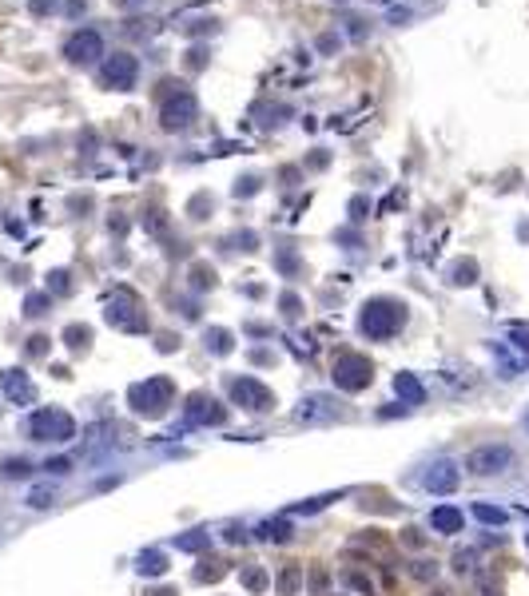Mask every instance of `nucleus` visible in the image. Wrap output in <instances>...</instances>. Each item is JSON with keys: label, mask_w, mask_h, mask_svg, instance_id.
Segmentation results:
<instances>
[{"label": "nucleus", "mask_w": 529, "mask_h": 596, "mask_svg": "<svg viewBox=\"0 0 529 596\" xmlns=\"http://www.w3.org/2000/svg\"><path fill=\"white\" fill-rule=\"evenodd\" d=\"M191 111H195V104H191V96H184V104L175 99L172 108L163 111V120H167V127H175V123H187V116H191Z\"/></svg>", "instance_id": "nucleus-17"}, {"label": "nucleus", "mask_w": 529, "mask_h": 596, "mask_svg": "<svg viewBox=\"0 0 529 596\" xmlns=\"http://www.w3.org/2000/svg\"><path fill=\"white\" fill-rule=\"evenodd\" d=\"M136 569L144 572V576H163V572H167V560H163V553H144Z\"/></svg>", "instance_id": "nucleus-16"}, {"label": "nucleus", "mask_w": 529, "mask_h": 596, "mask_svg": "<svg viewBox=\"0 0 529 596\" xmlns=\"http://www.w3.org/2000/svg\"><path fill=\"white\" fill-rule=\"evenodd\" d=\"M394 389H398V398L406 406H422L426 402V389H422V382L414 374H398L394 377Z\"/></svg>", "instance_id": "nucleus-12"}, {"label": "nucleus", "mask_w": 529, "mask_h": 596, "mask_svg": "<svg viewBox=\"0 0 529 596\" xmlns=\"http://www.w3.org/2000/svg\"><path fill=\"white\" fill-rule=\"evenodd\" d=\"M298 576H303V572H298V569H287V572H283V596H291V592H295Z\"/></svg>", "instance_id": "nucleus-27"}, {"label": "nucleus", "mask_w": 529, "mask_h": 596, "mask_svg": "<svg viewBox=\"0 0 529 596\" xmlns=\"http://www.w3.org/2000/svg\"><path fill=\"white\" fill-rule=\"evenodd\" d=\"M370 377H374V366H370V358H362V354H343V358L334 362V382H338V389L358 394V389L370 386Z\"/></svg>", "instance_id": "nucleus-5"}, {"label": "nucleus", "mask_w": 529, "mask_h": 596, "mask_svg": "<svg viewBox=\"0 0 529 596\" xmlns=\"http://www.w3.org/2000/svg\"><path fill=\"white\" fill-rule=\"evenodd\" d=\"M0 386H4V398L13 406H32L36 402V386H32V377L25 370H8V374H0Z\"/></svg>", "instance_id": "nucleus-7"}, {"label": "nucleus", "mask_w": 529, "mask_h": 596, "mask_svg": "<svg viewBox=\"0 0 529 596\" xmlns=\"http://www.w3.org/2000/svg\"><path fill=\"white\" fill-rule=\"evenodd\" d=\"M172 394L175 386L167 382V377H148V382H139V386H132V406H136V414H148V417H160L167 406H172Z\"/></svg>", "instance_id": "nucleus-2"}, {"label": "nucleus", "mask_w": 529, "mask_h": 596, "mask_svg": "<svg viewBox=\"0 0 529 596\" xmlns=\"http://www.w3.org/2000/svg\"><path fill=\"white\" fill-rule=\"evenodd\" d=\"M223 536H227L231 545H239V541H247V533H243V529H239V525H227V529H223Z\"/></svg>", "instance_id": "nucleus-29"}, {"label": "nucleus", "mask_w": 529, "mask_h": 596, "mask_svg": "<svg viewBox=\"0 0 529 596\" xmlns=\"http://www.w3.org/2000/svg\"><path fill=\"white\" fill-rule=\"evenodd\" d=\"M227 389H231V398L243 406V410H255V414H263V410L275 406V394L263 386V382H255V377H231Z\"/></svg>", "instance_id": "nucleus-6"}, {"label": "nucleus", "mask_w": 529, "mask_h": 596, "mask_svg": "<svg viewBox=\"0 0 529 596\" xmlns=\"http://www.w3.org/2000/svg\"><path fill=\"white\" fill-rule=\"evenodd\" d=\"M474 517H478L481 525H505L509 521V513L497 509V505H474Z\"/></svg>", "instance_id": "nucleus-19"}, {"label": "nucleus", "mask_w": 529, "mask_h": 596, "mask_svg": "<svg viewBox=\"0 0 529 596\" xmlns=\"http://www.w3.org/2000/svg\"><path fill=\"white\" fill-rule=\"evenodd\" d=\"M514 338H517V346L529 354V330H525V326H514Z\"/></svg>", "instance_id": "nucleus-30"}, {"label": "nucleus", "mask_w": 529, "mask_h": 596, "mask_svg": "<svg viewBox=\"0 0 529 596\" xmlns=\"http://www.w3.org/2000/svg\"><path fill=\"white\" fill-rule=\"evenodd\" d=\"M334 414H338V410H331L327 398H307L303 410H298V422H331Z\"/></svg>", "instance_id": "nucleus-13"}, {"label": "nucleus", "mask_w": 529, "mask_h": 596, "mask_svg": "<svg viewBox=\"0 0 529 596\" xmlns=\"http://www.w3.org/2000/svg\"><path fill=\"white\" fill-rule=\"evenodd\" d=\"M132 76H136V64L128 60V56H116V60H108V80H111V84L128 88V84H132Z\"/></svg>", "instance_id": "nucleus-14"}, {"label": "nucleus", "mask_w": 529, "mask_h": 596, "mask_svg": "<svg viewBox=\"0 0 529 596\" xmlns=\"http://www.w3.org/2000/svg\"><path fill=\"white\" fill-rule=\"evenodd\" d=\"M263 584H267L263 572H247V588H251V592H263Z\"/></svg>", "instance_id": "nucleus-28"}, {"label": "nucleus", "mask_w": 529, "mask_h": 596, "mask_svg": "<svg viewBox=\"0 0 529 596\" xmlns=\"http://www.w3.org/2000/svg\"><path fill=\"white\" fill-rule=\"evenodd\" d=\"M454 282H474V263H458V267H454Z\"/></svg>", "instance_id": "nucleus-26"}, {"label": "nucleus", "mask_w": 529, "mask_h": 596, "mask_svg": "<svg viewBox=\"0 0 529 596\" xmlns=\"http://www.w3.org/2000/svg\"><path fill=\"white\" fill-rule=\"evenodd\" d=\"M458 485H462V469L454 462H434L426 469V489L430 493H454Z\"/></svg>", "instance_id": "nucleus-8"}, {"label": "nucleus", "mask_w": 529, "mask_h": 596, "mask_svg": "<svg viewBox=\"0 0 529 596\" xmlns=\"http://www.w3.org/2000/svg\"><path fill=\"white\" fill-rule=\"evenodd\" d=\"M48 350V338H32L28 342V354H44Z\"/></svg>", "instance_id": "nucleus-31"}, {"label": "nucleus", "mask_w": 529, "mask_h": 596, "mask_svg": "<svg viewBox=\"0 0 529 596\" xmlns=\"http://www.w3.org/2000/svg\"><path fill=\"white\" fill-rule=\"evenodd\" d=\"M187 417H191V422H195V426H219L223 417V410L215 402H207V398H203V394H195V398H191V406H187Z\"/></svg>", "instance_id": "nucleus-11"}, {"label": "nucleus", "mask_w": 529, "mask_h": 596, "mask_svg": "<svg viewBox=\"0 0 529 596\" xmlns=\"http://www.w3.org/2000/svg\"><path fill=\"white\" fill-rule=\"evenodd\" d=\"M525 426H529V414H525Z\"/></svg>", "instance_id": "nucleus-33"}, {"label": "nucleus", "mask_w": 529, "mask_h": 596, "mask_svg": "<svg viewBox=\"0 0 529 596\" xmlns=\"http://www.w3.org/2000/svg\"><path fill=\"white\" fill-rule=\"evenodd\" d=\"M207 346H215V354H227V350H231V334H227V330H211Z\"/></svg>", "instance_id": "nucleus-22"}, {"label": "nucleus", "mask_w": 529, "mask_h": 596, "mask_svg": "<svg viewBox=\"0 0 529 596\" xmlns=\"http://www.w3.org/2000/svg\"><path fill=\"white\" fill-rule=\"evenodd\" d=\"M525 548H529V536H525Z\"/></svg>", "instance_id": "nucleus-32"}, {"label": "nucleus", "mask_w": 529, "mask_h": 596, "mask_svg": "<svg viewBox=\"0 0 529 596\" xmlns=\"http://www.w3.org/2000/svg\"><path fill=\"white\" fill-rule=\"evenodd\" d=\"M462 525H466V513L454 509V505H438V509L430 513V529L434 533H442V536L462 533Z\"/></svg>", "instance_id": "nucleus-10"}, {"label": "nucleus", "mask_w": 529, "mask_h": 596, "mask_svg": "<svg viewBox=\"0 0 529 596\" xmlns=\"http://www.w3.org/2000/svg\"><path fill=\"white\" fill-rule=\"evenodd\" d=\"M44 306H48V298H44V294H32V298L25 303V314L36 318V314H44Z\"/></svg>", "instance_id": "nucleus-24"}, {"label": "nucleus", "mask_w": 529, "mask_h": 596, "mask_svg": "<svg viewBox=\"0 0 529 596\" xmlns=\"http://www.w3.org/2000/svg\"><path fill=\"white\" fill-rule=\"evenodd\" d=\"M32 473V465L25 457H13V462H4V477H28Z\"/></svg>", "instance_id": "nucleus-23"}, {"label": "nucleus", "mask_w": 529, "mask_h": 596, "mask_svg": "<svg viewBox=\"0 0 529 596\" xmlns=\"http://www.w3.org/2000/svg\"><path fill=\"white\" fill-rule=\"evenodd\" d=\"M28 434L36 441H72L76 438V422L72 414H64V410H36V414L28 417Z\"/></svg>", "instance_id": "nucleus-3"}, {"label": "nucleus", "mask_w": 529, "mask_h": 596, "mask_svg": "<svg viewBox=\"0 0 529 596\" xmlns=\"http://www.w3.org/2000/svg\"><path fill=\"white\" fill-rule=\"evenodd\" d=\"M64 338H68V350H84L88 338H92V330L88 326H68L64 330Z\"/></svg>", "instance_id": "nucleus-21"}, {"label": "nucleus", "mask_w": 529, "mask_h": 596, "mask_svg": "<svg viewBox=\"0 0 529 596\" xmlns=\"http://www.w3.org/2000/svg\"><path fill=\"white\" fill-rule=\"evenodd\" d=\"M509 465H514V450H509V445H497V441H493V445H478V450L466 457V469H469L474 477L505 473Z\"/></svg>", "instance_id": "nucleus-4"}, {"label": "nucleus", "mask_w": 529, "mask_h": 596, "mask_svg": "<svg viewBox=\"0 0 529 596\" xmlns=\"http://www.w3.org/2000/svg\"><path fill=\"white\" fill-rule=\"evenodd\" d=\"M402 322H406V306L394 303V298H374L362 310V334H370V338H378V342L394 338L402 330Z\"/></svg>", "instance_id": "nucleus-1"}, {"label": "nucleus", "mask_w": 529, "mask_h": 596, "mask_svg": "<svg viewBox=\"0 0 529 596\" xmlns=\"http://www.w3.org/2000/svg\"><path fill=\"white\" fill-rule=\"evenodd\" d=\"M44 469H48V473H68V469H72V462H68V457H48V462H44Z\"/></svg>", "instance_id": "nucleus-25"}, {"label": "nucleus", "mask_w": 529, "mask_h": 596, "mask_svg": "<svg viewBox=\"0 0 529 596\" xmlns=\"http://www.w3.org/2000/svg\"><path fill=\"white\" fill-rule=\"evenodd\" d=\"M64 52H68V60L72 64H88V60H96V52H99V36L88 28V32H76L68 44H64Z\"/></svg>", "instance_id": "nucleus-9"}, {"label": "nucleus", "mask_w": 529, "mask_h": 596, "mask_svg": "<svg viewBox=\"0 0 529 596\" xmlns=\"http://www.w3.org/2000/svg\"><path fill=\"white\" fill-rule=\"evenodd\" d=\"M52 501H56V489L52 485H36L32 493H28V505H32V509H48Z\"/></svg>", "instance_id": "nucleus-20"}, {"label": "nucleus", "mask_w": 529, "mask_h": 596, "mask_svg": "<svg viewBox=\"0 0 529 596\" xmlns=\"http://www.w3.org/2000/svg\"><path fill=\"white\" fill-rule=\"evenodd\" d=\"M207 545H211V533H203V529L175 536V548H179V553H199V548H207Z\"/></svg>", "instance_id": "nucleus-15"}, {"label": "nucleus", "mask_w": 529, "mask_h": 596, "mask_svg": "<svg viewBox=\"0 0 529 596\" xmlns=\"http://www.w3.org/2000/svg\"><path fill=\"white\" fill-rule=\"evenodd\" d=\"M259 536H263V541H279V545H283L287 536H291V525H287V521H263V525H259Z\"/></svg>", "instance_id": "nucleus-18"}]
</instances>
